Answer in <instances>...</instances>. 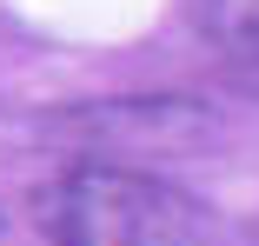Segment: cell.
Returning <instances> with one entry per match:
<instances>
[{"mask_svg": "<svg viewBox=\"0 0 259 246\" xmlns=\"http://www.w3.org/2000/svg\"><path fill=\"white\" fill-rule=\"evenodd\" d=\"M40 226L54 246H206L213 239V213L186 186L126 160L67 167L40 193Z\"/></svg>", "mask_w": 259, "mask_h": 246, "instance_id": "cell-1", "label": "cell"}, {"mask_svg": "<svg viewBox=\"0 0 259 246\" xmlns=\"http://www.w3.org/2000/svg\"><path fill=\"white\" fill-rule=\"evenodd\" d=\"M186 14L213 47H233V40L259 33V0H186Z\"/></svg>", "mask_w": 259, "mask_h": 246, "instance_id": "cell-2", "label": "cell"}, {"mask_svg": "<svg viewBox=\"0 0 259 246\" xmlns=\"http://www.w3.org/2000/svg\"><path fill=\"white\" fill-rule=\"evenodd\" d=\"M220 73H226V87H239V93H252V100H259V33L220 47Z\"/></svg>", "mask_w": 259, "mask_h": 246, "instance_id": "cell-3", "label": "cell"}]
</instances>
